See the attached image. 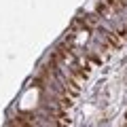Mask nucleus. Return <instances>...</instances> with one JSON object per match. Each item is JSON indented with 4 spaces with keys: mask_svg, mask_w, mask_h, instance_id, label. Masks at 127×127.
<instances>
[{
    "mask_svg": "<svg viewBox=\"0 0 127 127\" xmlns=\"http://www.w3.org/2000/svg\"><path fill=\"white\" fill-rule=\"evenodd\" d=\"M121 127H127V112H125V119H123V125Z\"/></svg>",
    "mask_w": 127,
    "mask_h": 127,
    "instance_id": "1",
    "label": "nucleus"
}]
</instances>
